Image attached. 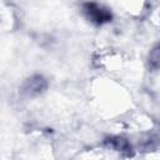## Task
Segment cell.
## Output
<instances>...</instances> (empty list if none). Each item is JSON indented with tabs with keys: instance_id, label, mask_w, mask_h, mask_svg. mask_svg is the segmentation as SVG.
<instances>
[{
	"instance_id": "cell-1",
	"label": "cell",
	"mask_w": 160,
	"mask_h": 160,
	"mask_svg": "<svg viewBox=\"0 0 160 160\" xmlns=\"http://www.w3.org/2000/svg\"><path fill=\"white\" fill-rule=\"evenodd\" d=\"M85 10L88 16L96 24H102L111 20V14L108 9L98 5V4H86Z\"/></svg>"
},
{
	"instance_id": "cell-2",
	"label": "cell",
	"mask_w": 160,
	"mask_h": 160,
	"mask_svg": "<svg viewBox=\"0 0 160 160\" xmlns=\"http://www.w3.org/2000/svg\"><path fill=\"white\" fill-rule=\"evenodd\" d=\"M152 59H154V60H151L150 64H151L155 69H158V59H159V55H158V48L154 49V56H152Z\"/></svg>"
}]
</instances>
